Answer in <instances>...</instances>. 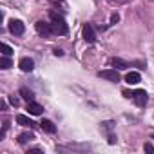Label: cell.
Masks as SVG:
<instances>
[{
    "mask_svg": "<svg viewBox=\"0 0 154 154\" xmlns=\"http://www.w3.org/2000/svg\"><path fill=\"white\" fill-rule=\"evenodd\" d=\"M140 80H141V76H140V72H136V71H131V72L125 76V82L131 84V85H136Z\"/></svg>",
    "mask_w": 154,
    "mask_h": 154,
    "instance_id": "obj_12",
    "label": "cell"
},
{
    "mask_svg": "<svg viewBox=\"0 0 154 154\" xmlns=\"http://www.w3.org/2000/svg\"><path fill=\"white\" fill-rule=\"evenodd\" d=\"M17 123H18V125H24V127H29V129H35V127H36V123H35L31 118L24 116V114H18V116H17Z\"/></svg>",
    "mask_w": 154,
    "mask_h": 154,
    "instance_id": "obj_10",
    "label": "cell"
},
{
    "mask_svg": "<svg viewBox=\"0 0 154 154\" xmlns=\"http://www.w3.org/2000/svg\"><path fill=\"white\" fill-rule=\"evenodd\" d=\"M82 35H84V40H85L87 44H94V42H96V35H94V29H93L91 24H85V26H84Z\"/></svg>",
    "mask_w": 154,
    "mask_h": 154,
    "instance_id": "obj_7",
    "label": "cell"
},
{
    "mask_svg": "<svg viewBox=\"0 0 154 154\" xmlns=\"http://www.w3.org/2000/svg\"><path fill=\"white\" fill-rule=\"evenodd\" d=\"M58 150H78V152H85L91 150L89 143H67V145H58Z\"/></svg>",
    "mask_w": 154,
    "mask_h": 154,
    "instance_id": "obj_3",
    "label": "cell"
},
{
    "mask_svg": "<svg viewBox=\"0 0 154 154\" xmlns=\"http://www.w3.org/2000/svg\"><path fill=\"white\" fill-rule=\"evenodd\" d=\"M145 152L154 154V145H152V143H145Z\"/></svg>",
    "mask_w": 154,
    "mask_h": 154,
    "instance_id": "obj_19",
    "label": "cell"
},
{
    "mask_svg": "<svg viewBox=\"0 0 154 154\" xmlns=\"http://www.w3.org/2000/svg\"><path fill=\"white\" fill-rule=\"evenodd\" d=\"M152 140H154V136H152Z\"/></svg>",
    "mask_w": 154,
    "mask_h": 154,
    "instance_id": "obj_25",
    "label": "cell"
},
{
    "mask_svg": "<svg viewBox=\"0 0 154 154\" xmlns=\"http://www.w3.org/2000/svg\"><path fill=\"white\" fill-rule=\"evenodd\" d=\"M100 125H102V132L107 136L109 143H111V145H114V143H116V136L112 134V129H114V122H103V123H100Z\"/></svg>",
    "mask_w": 154,
    "mask_h": 154,
    "instance_id": "obj_5",
    "label": "cell"
},
{
    "mask_svg": "<svg viewBox=\"0 0 154 154\" xmlns=\"http://www.w3.org/2000/svg\"><path fill=\"white\" fill-rule=\"evenodd\" d=\"M123 96H125V98H132L138 107H145L147 102H149V96H147V93H145L143 89H136V91H132V93L123 91Z\"/></svg>",
    "mask_w": 154,
    "mask_h": 154,
    "instance_id": "obj_2",
    "label": "cell"
},
{
    "mask_svg": "<svg viewBox=\"0 0 154 154\" xmlns=\"http://www.w3.org/2000/svg\"><path fill=\"white\" fill-rule=\"evenodd\" d=\"M11 65H13V62H11L9 56H2V58H0V67H2V69H9Z\"/></svg>",
    "mask_w": 154,
    "mask_h": 154,
    "instance_id": "obj_17",
    "label": "cell"
},
{
    "mask_svg": "<svg viewBox=\"0 0 154 154\" xmlns=\"http://www.w3.org/2000/svg\"><path fill=\"white\" fill-rule=\"evenodd\" d=\"M54 54H56V56H62V54H63V51H62V49H54Z\"/></svg>",
    "mask_w": 154,
    "mask_h": 154,
    "instance_id": "obj_23",
    "label": "cell"
},
{
    "mask_svg": "<svg viewBox=\"0 0 154 154\" xmlns=\"http://www.w3.org/2000/svg\"><path fill=\"white\" fill-rule=\"evenodd\" d=\"M27 154H42V150H40V149H31Z\"/></svg>",
    "mask_w": 154,
    "mask_h": 154,
    "instance_id": "obj_22",
    "label": "cell"
},
{
    "mask_svg": "<svg viewBox=\"0 0 154 154\" xmlns=\"http://www.w3.org/2000/svg\"><path fill=\"white\" fill-rule=\"evenodd\" d=\"M98 76H100V78L109 80V82H120V74H118L116 69H105V71H100Z\"/></svg>",
    "mask_w": 154,
    "mask_h": 154,
    "instance_id": "obj_6",
    "label": "cell"
},
{
    "mask_svg": "<svg viewBox=\"0 0 154 154\" xmlns=\"http://www.w3.org/2000/svg\"><path fill=\"white\" fill-rule=\"evenodd\" d=\"M51 26H53V31L56 33V35H67V31H69V27H67V24H65V20H63V17L62 15H58V13H54V11H51Z\"/></svg>",
    "mask_w": 154,
    "mask_h": 154,
    "instance_id": "obj_1",
    "label": "cell"
},
{
    "mask_svg": "<svg viewBox=\"0 0 154 154\" xmlns=\"http://www.w3.org/2000/svg\"><path fill=\"white\" fill-rule=\"evenodd\" d=\"M0 49H2L4 56H11V54H13V49H11L8 44H0Z\"/></svg>",
    "mask_w": 154,
    "mask_h": 154,
    "instance_id": "obj_18",
    "label": "cell"
},
{
    "mask_svg": "<svg viewBox=\"0 0 154 154\" xmlns=\"http://www.w3.org/2000/svg\"><path fill=\"white\" fill-rule=\"evenodd\" d=\"M35 29H36V33L42 35V36H51V35L54 33V31H53V26L47 24V22H44V20H38V22L35 24Z\"/></svg>",
    "mask_w": 154,
    "mask_h": 154,
    "instance_id": "obj_4",
    "label": "cell"
},
{
    "mask_svg": "<svg viewBox=\"0 0 154 154\" xmlns=\"http://www.w3.org/2000/svg\"><path fill=\"white\" fill-rule=\"evenodd\" d=\"M20 96H22L24 100H27V102H33V98H35L33 91H29L27 87H22V89H20Z\"/></svg>",
    "mask_w": 154,
    "mask_h": 154,
    "instance_id": "obj_15",
    "label": "cell"
},
{
    "mask_svg": "<svg viewBox=\"0 0 154 154\" xmlns=\"http://www.w3.org/2000/svg\"><path fill=\"white\" fill-rule=\"evenodd\" d=\"M111 63H112L114 69H127V67H129V63H127L125 60H122V58H112Z\"/></svg>",
    "mask_w": 154,
    "mask_h": 154,
    "instance_id": "obj_14",
    "label": "cell"
},
{
    "mask_svg": "<svg viewBox=\"0 0 154 154\" xmlns=\"http://www.w3.org/2000/svg\"><path fill=\"white\" fill-rule=\"evenodd\" d=\"M42 111H44V107H42L40 103H36V102H27V112H29V114L38 116V114H42Z\"/></svg>",
    "mask_w": 154,
    "mask_h": 154,
    "instance_id": "obj_9",
    "label": "cell"
},
{
    "mask_svg": "<svg viewBox=\"0 0 154 154\" xmlns=\"http://www.w3.org/2000/svg\"><path fill=\"white\" fill-rule=\"evenodd\" d=\"M40 127H42L45 132H49V134H54V132H56V125H54L51 120H42Z\"/></svg>",
    "mask_w": 154,
    "mask_h": 154,
    "instance_id": "obj_13",
    "label": "cell"
},
{
    "mask_svg": "<svg viewBox=\"0 0 154 154\" xmlns=\"http://www.w3.org/2000/svg\"><path fill=\"white\" fill-rule=\"evenodd\" d=\"M9 31L13 33V35H17V36H20V35H24V31H26V27H24V24L20 22V20H9Z\"/></svg>",
    "mask_w": 154,
    "mask_h": 154,
    "instance_id": "obj_8",
    "label": "cell"
},
{
    "mask_svg": "<svg viewBox=\"0 0 154 154\" xmlns=\"http://www.w3.org/2000/svg\"><path fill=\"white\" fill-rule=\"evenodd\" d=\"M112 2H129V0H112Z\"/></svg>",
    "mask_w": 154,
    "mask_h": 154,
    "instance_id": "obj_24",
    "label": "cell"
},
{
    "mask_svg": "<svg viewBox=\"0 0 154 154\" xmlns=\"http://www.w3.org/2000/svg\"><path fill=\"white\" fill-rule=\"evenodd\" d=\"M9 102H11L15 107H18V103H20V102H18V98H15V96H11V98H9Z\"/></svg>",
    "mask_w": 154,
    "mask_h": 154,
    "instance_id": "obj_20",
    "label": "cell"
},
{
    "mask_svg": "<svg viewBox=\"0 0 154 154\" xmlns=\"http://www.w3.org/2000/svg\"><path fill=\"white\" fill-rule=\"evenodd\" d=\"M18 65H20V69H22L24 72H31V71L35 69V62H33L31 58H22Z\"/></svg>",
    "mask_w": 154,
    "mask_h": 154,
    "instance_id": "obj_11",
    "label": "cell"
},
{
    "mask_svg": "<svg viewBox=\"0 0 154 154\" xmlns=\"http://www.w3.org/2000/svg\"><path fill=\"white\" fill-rule=\"evenodd\" d=\"M118 20H120V17H118V15H112V17H111V24H116Z\"/></svg>",
    "mask_w": 154,
    "mask_h": 154,
    "instance_id": "obj_21",
    "label": "cell"
},
{
    "mask_svg": "<svg viewBox=\"0 0 154 154\" xmlns=\"http://www.w3.org/2000/svg\"><path fill=\"white\" fill-rule=\"evenodd\" d=\"M31 140H35V134L33 132H22L20 136H18V143H27V141H31Z\"/></svg>",
    "mask_w": 154,
    "mask_h": 154,
    "instance_id": "obj_16",
    "label": "cell"
}]
</instances>
